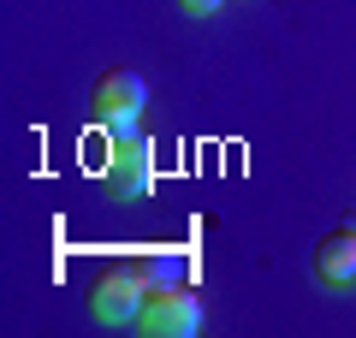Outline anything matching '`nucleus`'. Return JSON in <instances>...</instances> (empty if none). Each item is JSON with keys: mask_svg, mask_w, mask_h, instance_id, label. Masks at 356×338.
Returning a JSON list of instances; mask_svg holds the SVG:
<instances>
[{"mask_svg": "<svg viewBox=\"0 0 356 338\" xmlns=\"http://www.w3.org/2000/svg\"><path fill=\"white\" fill-rule=\"evenodd\" d=\"M143 303H149V279H143L137 261H113L95 273V285H89V314L102 326H125L143 314Z\"/></svg>", "mask_w": 356, "mask_h": 338, "instance_id": "obj_1", "label": "nucleus"}, {"mask_svg": "<svg viewBox=\"0 0 356 338\" xmlns=\"http://www.w3.org/2000/svg\"><path fill=\"white\" fill-rule=\"evenodd\" d=\"M143 107H149V83H143L137 72H102V77H95V89H89V113H95V125L113 131V137L137 131Z\"/></svg>", "mask_w": 356, "mask_h": 338, "instance_id": "obj_2", "label": "nucleus"}, {"mask_svg": "<svg viewBox=\"0 0 356 338\" xmlns=\"http://www.w3.org/2000/svg\"><path fill=\"white\" fill-rule=\"evenodd\" d=\"M131 326H137V332H149V338H191L196 326H202V303H196L184 285L149 291V303H143V314H137Z\"/></svg>", "mask_w": 356, "mask_h": 338, "instance_id": "obj_3", "label": "nucleus"}, {"mask_svg": "<svg viewBox=\"0 0 356 338\" xmlns=\"http://www.w3.org/2000/svg\"><path fill=\"white\" fill-rule=\"evenodd\" d=\"M107 190H113V196H149L154 190V161H149V143H143L137 131H125V137L107 149Z\"/></svg>", "mask_w": 356, "mask_h": 338, "instance_id": "obj_4", "label": "nucleus"}, {"mask_svg": "<svg viewBox=\"0 0 356 338\" xmlns=\"http://www.w3.org/2000/svg\"><path fill=\"white\" fill-rule=\"evenodd\" d=\"M315 279L332 291L356 285V225H339V232H327L315 243Z\"/></svg>", "mask_w": 356, "mask_h": 338, "instance_id": "obj_5", "label": "nucleus"}, {"mask_svg": "<svg viewBox=\"0 0 356 338\" xmlns=\"http://www.w3.org/2000/svg\"><path fill=\"white\" fill-rule=\"evenodd\" d=\"M143 279H149V291H172V285H184V255H172V250H161V255H143Z\"/></svg>", "mask_w": 356, "mask_h": 338, "instance_id": "obj_6", "label": "nucleus"}, {"mask_svg": "<svg viewBox=\"0 0 356 338\" xmlns=\"http://www.w3.org/2000/svg\"><path fill=\"white\" fill-rule=\"evenodd\" d=\"M178 6H184V13H191V18H214L220 6H226V0H178Z\"/></svg>", "mask_w": 356, "mask_h": 338, "instance_id": "obj_7", "label": "nucleus"}]
</instances>
